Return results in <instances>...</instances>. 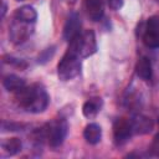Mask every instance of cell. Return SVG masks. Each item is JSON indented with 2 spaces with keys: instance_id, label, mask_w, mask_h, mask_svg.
<instances>
[{
  "instance_id": "1",
  "label": "cell",
  "mask_w": 159,
  "mask_h": 159,
  "mask_svg": "<svg viewBox=\"0 0 159 159\" xmlns=\"http://www.w3.org/2000/svg\"><path fill=\"white\" fill-rule=\"evenodd\" d=\"M15 98L25 111L30 113H41L43 112L50 102L47 92L39 84H32L30 87H22L16 91Z\"/></svg>"
},
{
  "instance_id": "2",
  "label": "cell",
  "mask_w": 159,
  "mask_h": 159,
  "mask_svg": "<svg viewBox=\"0 0 159 159\" xmlns=\"http://www.w3.org/2000/svg\"><path fill=\"white\" fill-rule=\"evenodd\" d=\"M81 72L80 56L72 50L67 48L66 53L62 56L57 65V75L61 81H70L78 76Z\"/></svg>"
},
{
  "instance_id": "3",
  "label": "cell",
  "mask_w": 159,
  "mask_h": 159,
  "mask_svg": "<svg viewBox=\"0 0 159 159\" xmlns=\"http://www.w3.org/2000/svg\"><path fill=\"white\" fill-rule=\"evenodd\" d=\"M68 48L76 52L80 57L92 56L97 51V41H96L94 32L92 30L82 31L73 40L70 41Z\"/></svg>"
},
{
  "instance_id": "4",
  "label": "cell",
  "mask_w": 159,
  "mask_h": 159,
  "mask_svg": "<svg viewBox=\"0 0 159 159\" xmlns=\"http://www.w3.org/2000/svg\"><path fill=\"white\" fill-rule=\"evenodd\" d=\"M67 122L65 119H55L45 127V137L52 148L60 147L67 135Z\"/></svg>"
},
{
  "instance_id": "5",
  "label": "cell",
  "mask_w": 159,
  "mask_h": 159,
  "mask_svg": "<svg viewBox=\"0 0 159 159\" xmlns=\"http://www.w3.org/2000/svg\"><path fill=\"white\" fill-rule=\"evenodd\" d=\"M142 39L147 47L159 48V16L158 15L150 16L147 20L145 26L143 29Z\"/></svg>"
},
{
  "instance_id": "6",
  "label": "cell",
  "mask_w": 159,
  "mask_h": 159,
  "mask_svg": "<svg viewBox=\"0 0 159 159\" xmlns=\"http://www.w3.org/2000/svg\"><path fill=\"white\" fill-rule=\"evenodd\" d=\"M134 133L133 130V124L130 119L127 118H118L114 124H113V137H114V142L119 145L127 143L132 134Z\"/></svg>"
},
{
  "instance_id": "7",
  "label": "cell",
  "mask_w": 159,
  "mask_h": 159,
  "mask_svg": "<svg viewBox=\"0 0 159 159\" xmlns=\"http://www.w3.org/2000/svg\"><path fill=\"white\" fill-rule=\"evenodd\" d=\"M80 34H81V19L77 12L72 11L67 16V20L63 26V39L70 42Z\"/></svg>"
},
{
  "instance_id": "8",
  "label": "cell",
  "mask_w": 159,
  "mask_h": 159,
  "mask_svg": "<svg viewBox=\"0 0 159 159\" xmlns=\"http://www.w3.org/2000/svg\"><path fill=\"white\" fill-rule=\"evenodd\" d=\"M132 120V124H133V130L134 133H138V134H147L149 132H152V129L154 128V122L147 117V116H135Z\"/></svg>"
},
{
  "instance_id": "9",
  "label": "cell",
  "mask_w": 159,
  "mask_h": 159,
  "mask_svg": "<svg viewBox=\"0 0 159 159\" xmlns=\"http://www.w3.org/2000/svg\"><path fill=\"white\" fill-rule=\"evenodd\" d=\"M84 7H86L87 16L92 21H99L103 17L104 9H103L102 0H86Z\"/></svg>"
},
{
  "instance_id": "10",
  "label": "cell",
  "mask_w": 159,
  "mask_h": 159,
  "mask_svg": "<svg viewBox=\"0 0 159 159\" xmlns=\"http://www.w3.org/2000/svg\"><path fill=\"white\" fill-rule=\"evenodd\" d=\"M14 17L17 20V21H21V22H26V24H32L36 21L37 19V12L36 10L30 6V5H24L19 9L15 10L14 12Z\"/></svg>"
},
{
  "instance_id": "11",
  "label": "cell",
  "mask_w": 159,
  "mask_h": 159,
  "mask_svg": "<svg viewBox=\"0 0 159 159\" xmlns=\"http://www.w3.org/2000/svg\"><path fill=\"white\" fill-rule=\"evenodd\" d=\"M102 103H103L102 99L98 98V97L91 98V99L86 101L83 103V106H82V113H83V116L86 118H89V119L96 118L97 114L99 113L101 108H102Z\"/></svg>"
},
{
  "instance_id": "12",
  "label": "cell",
  "mask_w": 159,
  "mask_h": 159,
  "mask_svg": "<svg viewBox=\"0 0 159 159\" xmlns=\"http://www.w3.org/2000/svg\"><path fill=\"white\" fill-rule=\"evenodd\" d=\"M135 75L144 80V81H148L150 80L152 77V62L148 57H140L137 63H135Z\"/></svg>"
},
{
  "instance_id": "13",
  "label": "cell",
  "mask_w": 159,
  "mask_h": 159,
  "mask_svg": "<svg viewBox=\"0 0 159 159\" xmlns=\"http://www.w3.org/2000/svg\"><path fill=\"white\" fill-rule=\"evenodd\" d=\"M83 137L87 143L97 144L101 142V138H102V128L96 123H89L86 125L83 130Z\"/></svg>"
},
{
  "instance_id": "14",
  "label": "cell",
  "mask_w": 159,
  "mask_h": 159,
  "mask_svg": "<svg viewBox=\"0 0 159 159\" xmlns=\"http://www.w3.org/2000/svg\"><path fill=\"white\" fill-rule=\"evenodd\" d=\"M19 22H20V24H14V25L11 26V29H10V37H11V41H12V42H16V43L25 41V39L31 34V31L29 30V27L22 25V24H25V22H21V21H19Z\"/></svg>"
},
{
  "instance_id": "15",
  "label": "cell",
  "mask_w": 159,
  "mask_h": 159,
  "mask_svg": "<svg viewBox=\"0 0 159 159\" xmlns=\"http://www.w3.org/2000/svg\"><path fill=\"white\" fill-rule=\"evenodd\" d=\"M2 86L9 92H16L25 87V80L16 75H7L2 81Z\"/></svg>"
},
{
  "instance_id": "16",
  "label": "cell",
  "mask_w": 159,
  "mask_h": 159,
  "mask_svg": "<svg viewBox=\"0 0 159 159\" xmlns=\"http://www.w3.org/2000/svg\"><path fill=\"white\" fill-rule=\"evenodd\" d=\"M22 148V143L19 138H9L2 143V150L6 153V155H16Z\"/></svg>"
},
{
  "instance_id": "17",
  "label": "cell",
  "mask_w": 159,
  "mask_h": 159,
  "mask_svg": "<svg viewBox=\"0 0 159 159\" xmlns=\"http://www.w3.org/2000/svg\"><path fill=\"white\" fill-rule=\"evenodd\" d=\"M107 2L112 10H119L123 6V0H107Z\"/></svg>"
},
{
  "instance_id": "18",
  "label": "cell",
  "mask_w": 159,
  "mask_h": 159,
  "mask_svg": "<svg viewBox=\"0 0 159 159\" xmlns=\"http://www.w3.org/2000/svg\"><path fill=\"white\" fill-rule=\"evenodd\" d=\"M150 149H152V152H153L154 154L159 155V133L154 137V139H153V142H152Z\"/></svg>"
},
{
  "instance_id": "19",
  "label": "cell",
  "mask_w": 159,
  "mask_h": 159,
  "mask_svg": "<svg viewBox=\"0 0 159 159\" xmlns=\"http://www.w3.org/2000/svg\"><path fill=\"white\" fill-rule=\"evenodd\" d=\"M5 12H6V4L2 1V9H1V17L5 16Z\"/></svg>"
},
{
  "instance_id": "20",
  "label": "cell",
  "mask_w": 159,
  "mask_h": 159,
  "mask_svg": "<svg viewBox=\"0 0 159 159\" xmlns=\"http://www.w3.org/2000/svg\"><path fill=\"white\" fill-rule=\"evenodd\" d=\"M66 2H68V4H75L76 2V0H65Z\"/></svg>"
},
{
  "instance_id": "21",
  "label": "cell",
  "mask_w": 159,
  "mask_h": 159,
  "mask_svg": "<svg viewBox=\"0 0 159 159\" xmlns=\"http://www.w3.org/2000/svg\"><path fill=\"white\" fill-rule=\"evenodd\" d=\"M16 1H22V0H16Z\"/></svg>"
}]
</instances>
